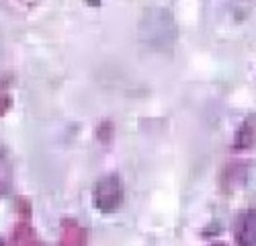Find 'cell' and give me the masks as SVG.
Here are the masks:
<instances>
[{"label":"cell","mask_w":256,"mask_h":246,"mask_svg":"<svg viewBox=\"0 0 256 246\" xmlns=\"http://www.w3.org/2000/svg\"><path fill=\"white\" fill-rule=\"evenodd\" d=\"M140 39L150 50H156V52L170 50L176 41V25L172 14L166 8L146 10L140 20Z\"/></svg>","instance_id":"obj_1"},{"label":"cell","mask_w":256,"mask_h":246,"mask_svg":"<svg viewBox=\"0 0 256 246\" xmlns=\"http://www.w3.org/2000/svg\"><path fill=\"white\" fill-rule=\"evenodd\" d=\"M123 184L119 180V176L115 174H106L102 176L96 187L92 191V201H94V208L102 214H113L121 208L123 203Z\"/></svg>","instance_id":"obj_2"},{"label":"cell","mask_w":256,"mask_h":246,"mask_svg":"<svg viewBox=\"0 0 256 246\" xmlns=\"http://www.w3.org/2000/svg\"><path fill=\"white\" fill-rule=\"evenodd\" d=\"M238 246H256V208L244 212L236 224Z\"/></svg>","instance_id":"obj_3"}]
</instances>
